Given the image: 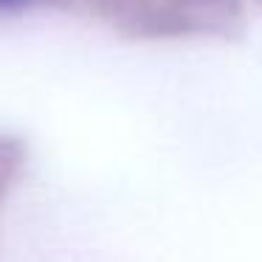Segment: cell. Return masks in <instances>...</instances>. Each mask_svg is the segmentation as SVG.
<instances>
[{"label": "cell", "mask_w": 262, "mask_h": 262, "mask_svg": "<svg viewBox=\"0 0 262 262\" xmlns=\"http://www.w3.org/2000/svg\"><path fill=\"white\" fill-rule=\"evenodd\" d=\"M0 3H14V0H0Z\"/></svg>", "instance_id": "1"}]
</instances>
